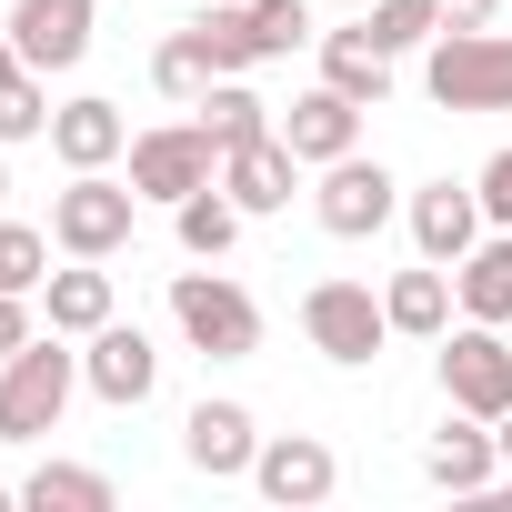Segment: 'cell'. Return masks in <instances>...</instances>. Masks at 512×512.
Masks as SVG:
<instances>
[{"instance_id":"obj_22","label":"cell","mask_w":512,"mask_h":512,"mask_svg":"<svg viewBox=\"0 0 512 512\" xmlns=\"http://www.w3.org/2000/svg\"><path fill=\"white\" fill-rule=\"evenodd\" d=\"M191 121L211 131V151H241V141H262V131H272V101L251 91L241 71H221V81H211V91L191 101Z\"/></svg>"},{"instance_id":"obj_7","label":"cell","mask_w":512,"mask_h":512,"mask_svg":"<svg viewBox=\"0 0 512 512\" xmlns=\"http://www.w3.org/2000/svg\"><path fill=\"white\" fill-rule=\"evenodd\" d=\"M131 191L141 201H191L201 181H221V151H211V131L201 121H161V131H131Z\"/></svg>"},{"instance_id":"obj_18","label":"cell","mask_w":512,"mask_h":512,"mask_svg":"<svg viewBox=\"0 0 512 512\" xmlns=\"http://www.w3.org/2000/svg\"><path fill=\"white\" fill-rule=\"evenodd\" d=\"M382 312H392V332H402V342H442V332H452V312H462V292H452V272H442V262H412V272H392V282H382Z\"/></svg>"},{"instance_id":"obj_37","label":"cell","mask_w":512,"mask_h":512,"mask_svg":"<svg viewBox=\"0 0 512 512\" xmlns=\"http://www.w3.org/2000/svg\"><path fill=\"white\" fill-rule=\"evenodd\" d=\"M0 512H11V492H0Z\"/></svg>"},{"instance_id":"obj_33","label":"cell","mask_w":512,"mask_h":512,"mask_svg":"<svg viewBox=\"0 0 512 512\" xmlns=\"http://www.w3.org/2000/svg\"><path fill=\"white\" fill-rule=\"evenodd\" d=\"M432 11H442V31H492L502 0H432Z\"/></svg>"},{"instance_id":"obj_9","label":"cell","mask_w":512,"mask_h":512,"mask_svg":"<svg viewBox=\"0 0 512 512\" xmlns=\"http://www.w3.org/2000/svg\"><path fill=\"white\" fill-rule=\"evenodd\" d=\"M81 392H101L111 412H141V402L161 392V352H151V332H141V322H101V332L81 342Z\"/></svg>"},{"instance_id":"obj_35","label":"cell","mask_w":512,"mask_h":512,"mask_svg":"<svg viewBox=\"0 0 512 512\" xmlns=\"http://www.w3.org/2000/svg\"><path fill=\"white\" fill-rule=\"evenodd\" d=\"M492 432H502V472H512V412H502V422H492Z\"/></svg>"},{"instance_id":"obj_30","label":"cell","mask_w":512,"mask_h":512,"mask_svg":"<svg viewBox=\"0 0 512 512\" xmlns=\"http://www.w3.org/2000/svg\"><path fill=\"white\" fill-rule=\"evenodd\" d=\"M201 41L221 71H262V41H251V11H201Z\"/></svg>"},{"instance_id":"obj_14","label":"cell","mask_w":512,"mask_h":512,"mask_svg":"<svg viewBox=\"0 0 512 512\" xmlns=\"http://www.w3.org/2000/svg\"><path fill=\"white\" fill-rule=\"evenodd\" d=\"M422 472H432V492H492V482H502V432H492L482 412H452V422L422 442Z\"/></svg>"},{"instance_id":"obj_11","label":"cell","mask_w":512,"mask_h":512,"mask_svg":"<svg viewBox=\"0 0 512 512\" xmlns=\"http://www.w3.org/2000/svg\"><path fill=\"white\" fill-rule=\"evenodd\" d=\"M402 221H412V251H422V262H442V272L462 262V251H472L482 231H492V221H482V191H472V181H422V191L402 201Z\"/></svg>"},{"instance_id":"obj_16","label":"cell","mask_w":512,"mask_h":512,"mask_svg":"<svg viewBox=\"0 0 512 512\" xmlns=\"http://www.w3.org/2000/svg\"><path fill=\"white\" fill-rule=\"evenodd\" d=\"M272 131H282V141L302 151V171H322V161L362 151V101H342V91L322 81V91H302V101H292V111H282Z\"/></svg>"},{"instance_id":"obj_19","label":"cell","mask_w":512,"mask_h":512,"mask_svg":"<svg viewBox=\"0 0 512 512\" xmlns=\"http://www.w3.org/2000/svg\"><path fill=\"white\" fill-rule=\"evenodd\" d=\"M41 312H51V332L91 342L101 322H121V292H111V272H101V262H81V251H71V272H51V282H41Z\"/></svg>"},{"instance_id":"obj_17","label":"cell","mask_w":512,"mask_h":512,"mask_svg":"<svg viewBox=\"0 0 512 512\" xmlns=\"http://www.w3.org/2000/svg\"><path fill=\"white\" fill-rule=\"evenodd\" d=\"M51 151H61V171H111V161L131 151L121 101H61V111H51Z\"/></svg>"},{"instance_id":"obj_12","label":"cell","mask_w":512,"mask_h":512,"mask_svg":"<svg viewBox=\"0 0 512 512\" xmlns=\"http://www.w3.org/2000/svg\"><path fill=\"white\" fill-rule=\"evenodd\" d=\"M251 482H262V502H282V512H312V502H332L342 462H332L322 432H272L262 462H251Z\"/></svg>"},{"instance_id":"obj_10","label":"cell","mask_w":512,"mask_h":512,"mask_svg":"<svg viewBox=\"0 0 512 512\" xmlns=\"http://www.w3.org/2000/svg\"><path fill=\"white\" fill-rule=\"evenodd\" d=\"M91 21H101V0H11V31L31 71H81L91 61Z\"/></svg>"},{"instance_id":"obj_15","label":"cell","mask_w":512,"mask_h":512,"mask_svg":"<svg viewBox=\"0 0 512 512\" xmlns=\"http://www.w3.org/2000/svg\"><path fill=\"white\" fill-rule=\"evenodd\" d=\"M221 191L262 221V211H292V191H302V151L282 141V131H262V141H241V151H221Z\"/></svg>"},{"instance_id":"obj_8","label":"cell","mask_w":512,"mask_h":512,"mask_svg":"<svg viewBox=\"0 0 512 512\" xmlns=\"http://www.w3.org/2000/svg\"><path fill=\"white\" fill-rule=\"evenodd\" d=\"M312 211H322V231H332V241H372V231L402 211V181H392L382 161L342 151V161H322V181H312Z\"/></svg>"},{"instance_id":"obj_34","label":"cell","mask_w":512,"mask_h":512,"mask_svg":"<svg viewBox=\"0 0 512 512\" xmlns=\"http://www.w3.org/2000/svg\"><path fill=\"white\" fill-rule=\"evenodd\" d=\"M11 71H31V61H21V41H11V31H0V81H11Z\"/></svg>"},{"instance_id":"obj_5","label":"cell","mask_w":512,"mask_h":512,"mask_svg":"<svg viewBox=\"0 0 512 512\" xmlns=\"http://www.w3.org/2000/svg\"><path fill=\"white\" fill-rule=\"evenodd\" d=\"M302 332H312V352H322V362L362 372V362H382L392 312H382V292H372V282H312V292H302Z\"/></svg>"},{"instance_id":"obj_29","label":"cell","mask_w":512,"mask_h":512,"mask_svg":"<svg viewBox=\"0 0 512 512\" xmlns=\"http://www.w3.org/2000/svg\"><path fill=\"white\" fill-rule=\"evenodd\" d=\"M251 11V41H262V61H292L302 41H322L312 31V0H241Z\"/></svg>"},{"instance_id":"obj_25","label":"cell","mask_w":512,"mask_h":512,"mask_svg":"<svg viewBox=\"0 0 512 512\" xmlns=\"http://www.w3.org/2000/svg\"><path fill=\"white\" fill-rule=\"evenodd\" d=\"M21 502H31V512H111V472H91V462H41V472L21 482Z\"/></svg>"},{"instance_id":"obj_27","label":"cell","mask_w":512,"mask_h":512,"mask_svg":"<svg viewBox=\"0 0 512 512\" xmlns=\"http://www.w3.org/2000/svg\"><path fill=\"white\" fill-rule=\"evenodd\" d=\"M51 141V71H11L0 81V151Z\"/></svg>"},{"instance_id":"obj_23","label":"cell","mask_w":512,"mask_h":512,"mask_svg":"<svg viewBox=\"0 0 512 512\" xmlns=\"http://www.w3.org/2000/svg\"><path fill=\"white\" fill-rule=\"evenodd\" d=\"M241 221H251V211H241L221 181H201L191 201H171V231H181V251H191V262H221V251L241 241Z\"/></svg>"},{"instance_id":"obj_21","label":"cell","mask_w":512,"mask_h":512,"mask_svg":"<svg viewBox=\"0 0 512 512\" xmlns=\"http://www.w3.org/2000/svg\"><path fill=\"white\" fill-rule=\"evenodd\" d=\"M322 81H332L342 101L382 111V101H392V51H382L372 31H322Z\"/></svg>"},{"instance_id":"obj_6","label":"cell","mask_w":512,"mask_h":512,"mask_svg":"<svg viewBox=\"0 0 512 512\" xmlns=\"http://www.w3.org/2000/svg\"><path fill=\"white\" fill-rule=\"evenodd\" d=\"M432 372H442L452 412H482V422L512 412V342H502V322H452L442 352H432Z\"/></svg>"},{"instance_id":"obj_28","label":"cell","mask_w":512,"mask_h":512,"mask_svg":"<svg viewBox=\"0 0 512 512\" xmlns=\"http://www.w3.org/2000/svg\"><path fill=\"white\" fill-rule=\"evenodd\" d=\"M41 282H51V231L0 221V292H31V302H41Z\"/></svg>"},{"instance_id":"obj_1","label":"cell","mask_w":512,"mask_h":512,"mask_svg":"<svg viewBox=\"0 0 512 512\" xmlns=\"http://www.w3.org/2000/svg\"><path fill=\"white\" fill-rule=\"evenodd\" d=\"M81 392V352L71 332H31L11 362H0V442H51L61 412Z\"/></svg>"},{"instance_id":"obj_32","label":"cell","mask_w":512,"mask_h":512,"mask_svg":"<svg viewBox=\"0 0 512 512\" xmlns=\"http://www.w3.org/2000/svg\"><path fill=\"white\" fill-rule=\"evenodd\" d=\"M31 342V292H0V362Z\"/></svg>"},{"instance_id":"obj_2","label":"cell","mask_w":512,"mask_h":512,"mask_svg":"<svg viewBox=\"0 0 512 512\" xmlns=\"http://www.w3.org/2000/svg\"><path fill=\"white\" fill-rule=\"evenodd\" d=\"M171 332L201 362H251L262 352V302H251L231 272H171Z\"/></svg>"},{"instance_id":"obj_13","label":"cell","mask_w":512,"mask_h":512,"mask_svg":"<svg viewBox=\"0 0 512 512\" xmlns=\"http://www.w3.org/2000/svg\"><path fill=\"white\" fill-rule=\"evenodd\" d=\"M181 462L211 472V482H241L251 462H262V422H251L241 402H191V422H181Z\"/></svg>"},{"instance_id":"obj_4","label":"cell","mask_w":512,"mask_h":512,"mask_svg":"<svg viewBox=\"0 0 512 512\" xmlns=\"http://www.w3.org/2000/svg\"><path fill=\"white\" fill-rule=\"evenodd\" d=\"M131 221H141V191L111 181V171H71V191H51V241L81 251V262L131 251Z\"/></svg>"},{"instance_id":"obj_24","label":"cell","mask_w":512,"mask_h":512,"mask_svg":"<svg viewBox=\"0 0 512 512\" xmlns=\"http://www.w3.org/2000/svg\"><path fill=\"white\" fill-rule=\"evenodd\" d=\"M151 81H161V101H181V111H191V101H201V91L221 81V61H211L201 21H191V31H171V41L151 51Z\"/></svg>"},{"instance_id":"obj_31","label":"cell","mask_w":512,"mask_h":512,"mask_svg":"<svg viewBox=\"0 0 512 512\" xmlns=\"http://www.w3.org/2000/svg\"><path fill=\"white\" fill-rule=\"evenodd\" d=\"M472 191H482V221H492V231H512V151H492Z\"/></svg>"},{"instance_id":"obj_26","label":"cell","mask_w":512,"mask_h":512,"mask_svg":"<svg viewBox=\"0 0 512 512\" xmlns=\"http://www.w3.org/2000/svg\"><path fill=\"white\" fill-rule=\"evenodd\" d=\"M362 31L402 61V51H432L442 41V11H432V0H362Z\"/></svg>"},{"instance_id":"obj_3","label":"cell","mask_w":512,"mask_h":512,"mask_svg":"<svg viewBox=\"0 0 512 512\" xmlns=\"http://www.w3.org/2000/svg\"><path fill=\"white\" fill-rule=\"evenodd\" d=\"M422 91L442 111H512V31H442L422 51Z\"/></svg>"},{"instance_id":"obj_36","label":"cell","mask_w":512,"mask_h":512,"mask_svg":"<svg viewBox=\"0 0 512 512\" xmlns=\"http://www.w3.org/2000/svg\"><path fill=\"white\" fill-rule=\"evenodd\" d=\"M0 201H11V161H0Z\"/></svg>"},{"instance_id":"obj_20","label":"cell","mask_w":512,"mask_h":512,"mask_svg":"<svg viewBox=\"0 0 512 512\" xmlns=\"http://www.w3.org/2000/svg\"><path fill=\"white\" fill-rule=\"evenodd\" d=\"M452 292H462V322H512V231H482L462 262H452Z\"/></svg>"}]
</instances>
